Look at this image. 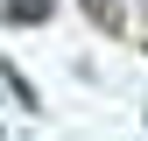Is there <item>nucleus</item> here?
I'll use <instances>...</instances> for the list:
<instances>
[{
	"mask_svg": "<svg viewBox=\"0 0 148 141\" xmlns=\"http://www.w3.org/2000/svg\"><path fill=\"white\" fill-rule=\"evenodd\" d=\"M57 0H7V21H49Z\"/></svg>",
	"mask_w": 148,
	"mask_h": 141,
	"instance_id": "f257e3e1",
	"label": "nucleus"
},
{
	"mask_svg": "<svg viewBox=\"0 0 148 141\" xmlns=\"http://www.w3.org/2000/svg\"><path fill=\"white\" fill-rule=\"evenodd\" d=\"M78 7H85L99 28H120V7H113V0H78Z\"/></svg>",
	"mask_w": 148,
	"mask_h": 141,
	"instance_id": "f03ea898",
	"label": "nucleus"
}]
</instances>
